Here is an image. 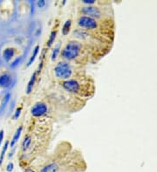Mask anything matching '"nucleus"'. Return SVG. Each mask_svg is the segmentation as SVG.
Returning a JSON list of instances; mask_svg holds the SVG:
<instances>
[{"instance_id":"obj_1","label":"nucleus","mask_w":157,"mask_h":172,"mask_svg":"<svg viewBox=\"0 0 157 172\" xmlns=\"http://www.w3.org/2000/svg\"><path fill=\"white\" fill-rule=\"evenodd\" d=\"M80 50V45L77 42H70L62 51V56L68 60H73L78 57Z\"/></svg>"},{"instance_id":"obj_2","label":"nucleus","mask_w":157,"mask_h":172,"mask_svg":"<svg viewBox=\"0 0 157 172\" xmlns=\"http://www.w3.org/2000/svg\"><path fill=\"white\" fill-rule=\"evenodd\" d=\"M54 72L57 77L59 78H68L72 74V69L70 65L65 62H59L55 69Z\"/></svg>"},{"instance_id":"obj_3","label":"nucleus","mask_w":157,"mask_h":172,"mask_svg":"<svg viewBox=\"0 0 157 172\" xmlns=\"http://www.w3.org/2000/svg\"><path fill=\"white\" fill-rule=\"evenodd\" d=\"M79 24H80V26H81L83 28H87V29H95L97 27L96 21L94 19L89 18V17H86V16L80 17L79 19Z\"/></svg>"},{"instance_id":"obj_4","label":"nucleus","mask_w":157,"mask_h":172,"mask_svg":"<svg viewBox=\"0 0 157 172\" xmlns=\"http://www.w3.org/2000/svg\"><path fill=\"white\" fill-rule=\"evenodd\" d=\"M63 87L65 88V90H66L69 92L76 93L80 90V84L75 80H68L63 83Z\"/></svg>"},{"instance_id":"obj_5","label":"nucleus","mask_w":157,"mask_h":172,"mask_svg":"<svg viewBox=\"0 0 157 172\" xmlns=\"http://www.w3.org/2000/svg\"><path fill=\"white\" fill-rule=\"evenodd\" d=\"M47 111V107L45 104H37L31 109V115L33 116H40Z\"/></svg>"},{"instance_id":"obj_6","label":"nucleus","mask_w":157,"mask_h":172,"mask_svg":"<svg viewBox=\"0 0 157 172\" xmlns=\"http://www.w3.org/2000/svg\"><path fill=\"white\" fill-rule=\"evenodd\" d=\"M82 12L86 15H88L89 18L90 17H94V18H99L100 16V11L94 6H86L83 8Z\"/></svg>"},{"instance_id":"obj_7","label":"nucleus","mask_w":157,"mask_h":172,"mask_svg":"<svg viewBox=\"0 0 157 172\" xmlns=\"http://www.w3.org/2000/svg\"><path fill=\"white\" fill-rule=\"evenodd\" d=\"M11 83V77L8 74H3L0 76V86L4 88H7Z\"/></svg>"},{"instance_id":"obj_8","label":"nucleus","mask_w":157,"mask_h":172,"mask_svg":"<svg viewBox=\"0 0 157 172\" xmlns=\"http://www.w3.org/2000/svg\"><path fill=\"white\" fill-rule=\"evenodd\" d=\"M22 130H23V128H22V127H19V129L17 130V131L15 132V135L13 136L12 140H11V144H10V146H11V148L15 145V144L17 142V140L19 139L20 135H21V132H22Z\"/></svg>"},{"instance_id":"obj_9","label":"nucleus","mask_w":157,"mask_h":172,"mask_svg":"<svg viewBox=\"0 0 157 172\" xmlns=\"http://www.w3.org/2000/svg\"><path fill=\"white\" fill-rule=\"evenodd\" d=\"M14 55V50L12 48H8L6 50H5L4 53H3V57L5 58V61H9Z\"/></svg>"},{"instance_id":"obj_10","label":"nucleus","mask_w":157,"mask_h":172,"mask_svg":"<svg viewBox=\"0 0 157 172\" xmlns=\"http://www.w3.org/2000/svg\"><path fill=\"white\" fill-rule=\"evenodd\" d=\"M35 79H36V72H35V73L31 76V79H30V81H29V83H28L27 88H26V92H27V94H30V93L31 92L32 88H33V85H34V83H35Z\"/></svg>"},{"instance_id":"obj_11","label":"nucleus","mask_w":157,"mask_h":172,"mask_svg":"<svg viewBox=\"0 0 157 172\" xmlns=\"http://www.w3.org/2000/svg\"><path fill=\"white\" fill-rule=\"evenodd\" d=\"M39 46H36L34 48V50H33V53H32V56L31 57V58H30V60H29V62H28V66H30L32 63H33V61L35 60V58H36V56L38 55V52H39Z\"/></svg>"},{"instance_id":"obj_12","label":"nucleus","mask_w":157,"mask_h":172,"mask_svg":"<svg viewBox=\"0 0 157 172\" xmlns=\"http://www.w3.org/2000/svg\"><path fill=\"white\" fill-rule=\"evenodd\" d=\"M70 28H71V21L68 20V21H66V22L65 23V24H64V26H63V29H62L63 35H65V36L67 35L68 32H69V30H70Z\"/></svg>"},{"instance_id":"obj_13","label":"nucleus","mask_w":157,"mask_h":172,"mask_svg":"<svg viewBox=\"0 0 157 172\" xmlns=\"http://www.w3.org/2000/svg\"><path fill=\"white\" fill-rule=\"evenodd\" d=\"M57 169V166L55 164H50L45 167L42 169V172H55Z\"/></svg>"},{"instance_id":"obj_14","label":"nucleus","mask_w":157,"mask_h":172,"mask_svg":"<svg viewBox=\"0 0 157 172\" xmlns=\"http://www.w3.org/2000/svg\"><path fill=\"white\" fill-rule=\"evenodd\" d=\"M30 144H31V137H25L24 142H23V144H22V147H23V150H26V149L30 146Z\"/></svg>"},{"instance_id":"obj_15","label":"nucleus","mask_w":157,"mask_h":172,"mask_svg":"<svg viewBox=\"0 0 157 172\" xmlns=\"http://www.w3.org/2000/svg\"><path fill=\"white\" fill-rule=\"evenodd\" d=\"M8 145H9V143L6 142L5 144L4 145L3 147V150H2V152H1V156H0V163H2L3 160H4V157H5V151L7 150V148H8Z\"/></svg>"},{"instance_id":"obj_16","label":"nucleus","mask_w":157,"mask_h":172,"mask_svg":"<svg viewBox=\"0 0 157 172\" xmlns=\"http://www.w3.org/2000/svg\"><path fill=\"white\" fill-rule=\"evenodd\" d=\"M56 31H52L51 33V36H50V38H49V41H48V47H50V46H51V44H53V42H54V39H55V38H56Z\"/></svg>"},{"instance_id":"obj_17","label":"nucleus","mask_w":157,"mask_h":172,"mask_svg":"<svg viewBox=\"0 0 157 172\" xmlns=\"http://www.w3.org/2000/svg\"><path fill=\"white\" fill-rule=\"evenodd\" d=\"M59 47L58 48H56V49H54V50H53V52H52V56H51V59L52 60H54L55 58H56V57H57V55H58V53H59Z\"/></svg>"},{"instance_id":"obj_18","label":"nucleus","mask_w":157,"mask_h":172,"mask_svg":"<svg viewBox=\"0 0 157 172\" xmlns=\"http://www.w3.org/2000/svg\"><path fill=\"white\" fill-rule=\"evenodd\" d=\"M13 168H14V164L12 163H9L6 166V170L8 172H11L13 170Z\"/></svg>"},{"instance_id":"obj_19","label":"nucleus","mask_w":157,"mask_h":172,"mask_svg":"<svg viewBox=\"0 0 157 172\" xmlns=\"http://www.w3.org/2000/svg\"><path fill=\"white\" fill-rule=\"evenodd\" d=\"M20 113H21V109H17V110H16V112H15V115H14V118L15 119H17V118H19V116H20Z\"/></svg>"},{"instance_id":"obj_20","label":"nucleus","mask_w":157,"mask_h":172,"mask_svg":"<svg viewBox=\"0 0 157 172\" xmlns=\"http://www.w3.org/2000/svg\"><path fill=\"white\" fill-rule=\"evenodd\" d=\"M45 5V2L44 1V0H41V1H39V2H38V5H39V7H40V8L44 7Z\"/></svg>"},{"instance_id":"obj_21","label":"nucleus","mask_w":157,"mask_h":172,"mask_svg":"<svg viewBox=\"0 0 157 172\" xmlns=\"http://www.w3.org/2000/svg\"><path fill=\"white\" fill-rule=\"evenodd\" d=\"M3 139H4V130H0V145H1Z\"/></svg>"},{"instance_id":"obj_22","label":"nucleus","mask_w":157,"mask_h":172,"mask_svg":"<svg viewBox=\"0 0 157 172\" xmlns=\"http://www.w3.org/2000/svg\"><path fill=\"white\" fill-rule=\"evenodd\" d=\"M85 4H89V5H91V4H94V0H84L83 1Z\"/></svg>"},{"instance_id":"obj_23","label":"nucleus","mask_w":157,"mask_h":172,"mask_svg":"<svg viewBox=\"0 0 157 172\" xmlns=\"http://www.w3.org/2000/svg\"><path fill=\"white\" fill-rule=\"evenodd\" d=\"M19 61H20V59H19V58H17V60H16V61H15V62L12 64H11V67H15V66L17 64V63H19Z\"/></svg>"},{"instance_id":"obj_24","label":"nucleus","mask_w":157,"mask_h":172,"mask_svg":"<svg viewBox=\"0 0 157 172\" xmlns=\"http://www.w3.org/2000/svg\"><path fill=\"white\" fill-rule=\"evenodd\" d=\"M25 172H34V171L32 169H25Z\"/></svg>"}]
</instances>
